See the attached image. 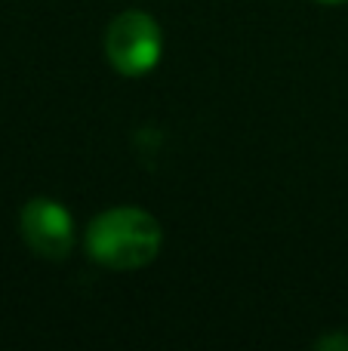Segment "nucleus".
<instances>
[{"label": "nucleus", "instance_id": "f257e3e1", "mask_svg": "<svg viewBox=\"0 0 348 351\" xmlns=\"http://www.w3.org/2000/svg\"><path fill=\"white\" fill-rule=\"evenodd\" d=\"M160 225L145 210L133 206H117L102 216H96L86 231V250L90 256L105 268L117 271H133L160 253Z\"/></svg>", "mask_w": 348, "mask_h": 351}, {"label": "nucleus", "instance_id": "f03ea898", "mask_svg": "<svg viewBox=\"0 0 348 351\" xmlns=\"http://www.w3.org/2000/svg\"><path fill=\"white\" fill-rule=\"evenodd\" d=\"M105 53H108L111 65L127 77H139V74L151 71L164 53V37H160L158 22L139 10L121 12L108 25Z\"/></svg>", "mask_w": 348, "mask_h": 351}, {"label": "nucleus", "instance_id": "7ed1b4c3", "mask_svg": "<svg viewBox=\"0 0 348 351\" xmlns=\"http://www.w3.org/2000/svg\"><path fill=\"white\" fill-rule=\"evenodd\" d=\"M22 237L43 259H65L74 247L71 213L49 197H34L22 210Z\"/></svg>", "mask_w": 348, "mask_h": 351}, {"label": "nucleus", "instance_id": "20e7f679", "mask_svg": "<svg viewBox=\"0 0 348 351\" xmlns=\"http://www.w3.org/2000/svg\"><path fill=\"white\" fill-rule=\"evenodd\" d=\"M321 3H345V0H321Z\"/></svg>", "mask_w": 348, "mask_h": 351}]
</instances>
